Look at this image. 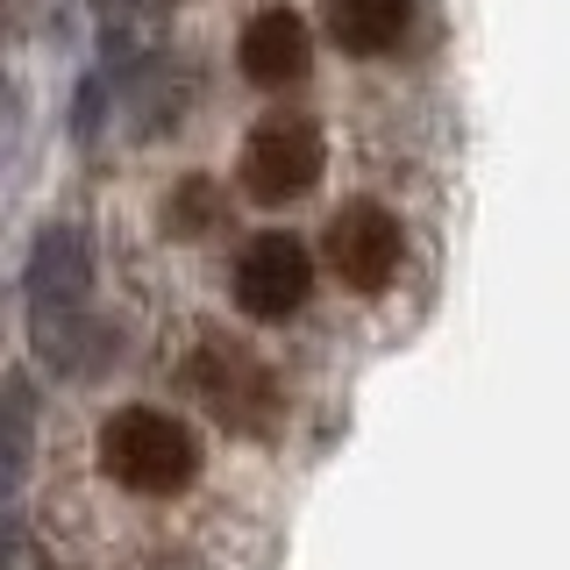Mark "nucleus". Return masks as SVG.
Masks as SVG:
<instances>
[{"label":"nucleus","mask_w":570,"mask_h":570,"mask_svg":"<svg viewBox=\"0 0 570 570\" xmlns=\"http://www.w3.org/2000/svg\"><path fill=\"white\" fill-rule=\"evenodd\" d=\"M94 463L115 492L171 507V499L200 492L207 478V442L200 428L171 406H107L94 428Z\"/></svg>","instance_id":"obj_1"},{"label":"nucleus","mask_w":570,"mask_h":570,"mask_svg":"<svg viewBox=\"0 0 570 570\" xmlns=\"http://www.w3.org/2000/svg\"><path fill=\"white\" fill-rule=\"evenodd\" d=\"M321 171H328V136H321L314 115H293V107L249 121V136L236 142V186L257 207L307 200V193L321 186Z\"/></svg>","instance_id":"obj_2"},{"label":"nucleus","mask_w":570,"mask_h":570,"mask_svg":"<svg viewBox=\"0 0 570 570\" xmlns=\"http://www.w3.org/2000/svg\"><path fill=\"white\" fill-rule=\"evenodd\" d=\"M178 385H186L214 421H228V428H272L278 400H285L278 379H272V364H264L257 350L228 343V335H200L193 356L178 364Z\"/></svg>","instance_id":"obj_3"},{"label":"nucleus","mask_w":570,"mask_h":570,"mask_svg":"<svg viewBox=\"0 0 570 570\" xmlns=\"http://www.w3.org/2000/svg\"><path fill=\"white\" fill-rule=\"evenodd\" d=\"M321 257H328L335 285L350 293H385L406 272V222L385 200H343L321 228Z\"/></svg>","instance_id":"obj_4"},{"label":"nucleus","mask_w":570,"mask_h":570,"mask_svg":"<svg viewBox=\"0 0 570 570\" xmlns=\"http://www.w3.org/2000/svg\"><path fill=\"white\" fill-rule=\"evenodd\" d=\"M228 299L249 321H293L314 299V249L285 228H264L249 236L236 257H228Z\"/></svg>","instance_id":"obj_5"},{"label":"nucleus","mask_w":570,"mask_h":570,"mask_svg":"<svg viewBox=\"0 0 570 570\" xmlns=\"http://www.w3.org/2000/svg\"><path fill=\"white\" fill-rule=\"evenodd\" d=\"M236 65L249 86H264V94H285V86H299L314 71V29L299 8H257L249 22L236 29Z\"/></svg>","instance_id":"obj_6"},{"label":"nucleus","mask_w":570,"mask_h":570,"mask_svg":"<svg viewBox=\"0 0 570 570\" xmlns=\"http://www.w3.org/2000/svg\"><path fill=\"white\" fill-rule=\"evenodd\" d=\"M328 36L350 58H392L414 36V0H328Z\"/></svg>","instance_id":"obj_7"},{"label":"nucleus","mask_w":570,"mask_h":570,"mask_svg":"<svg viewBox=\"0 0 570 570\" xmlns=\"http://www.w3.org/2000/svg\"><path fill=\"white\" fill-rule=\"evenodd\" d=\"M171 222H178V236H214V228L228 222L222 186H207V178H186V186L171 193Z\"/></svg>","instance_id":"obj_8"}]
</instances>
